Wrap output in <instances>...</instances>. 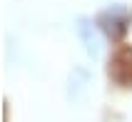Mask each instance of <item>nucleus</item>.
Wrapping results in <instances>:
<instances>
[{
	"instance_id": "f257e3e1",
	"label": "nucleus",
	"mask_w": 132,
	"mask_h": 122,
	"mask_svg": "<svg viewBox=\"0 0 132 122\" xmlns=\"http://www.w3.org/2000/svg\"><path fill=\"white\" fill-rule=\"evenodd\" d=\"M95 22L110 40L117 43V40L125 37V32L132 25V7H127V5H110V7H105L102 13L97 15Z\"/></svg>"
},
{
	"instance_id": "f03ea898",
	"label": "nucleus",
	"mask_w": 132,
	"mask_h": 122,
	"mask_svg": "<svg viewBox=\"0 0 132 122\" xmlns=\"http://www.w3.org/2000/svg\"><path fill=\"white\" fill-rule=\"evenodd\" d=\"M110 72L112 82H117L120 87H132V47L130 45H122L115 50V55L110 58Z\"/></svg>"
}]
</instances>
